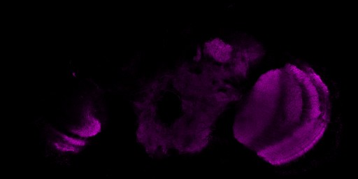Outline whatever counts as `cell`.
Segmentation results:
<instances>
[{"mask_svg": "<svg viewBox=\"0 0 358 179\" xmlns=\"http://www.w3.org/2000/svg\"><path fill=\"white\" fill-rule=\"evenodd\" d=\"M330 110L320 76L308 66L287 64L259 78L236 114L234 134L268 164L282 165L317 143Z\"/></svg>", "mask_w": 358, "mask_h": 179, "instance_id": "cell-1", "label": "cell"}]
</instances>
